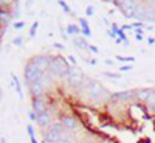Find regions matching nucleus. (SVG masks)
<instances>
[{
    "label": "nucleus",
    "instance_id": "0eeeda50",
    "mask_svg": "<svg viewBox=\"0 0 155 143\" xmlns=\"http://www.w3.org/2000/svg\"><path fill=\"white\" fill-rule=\"evenodd\" d=\"M67 33L71 36H76V34H81V26H78V25H73V24H70L67 26Z\"/></svg>",
    "mask_w": 155,
    "mask_h": 143
},
{
    "label": "nucleus",
    "instance_id": "423d86ee",
    "mask_svg": "<svg viewBox=\"0 0 155 143\" xmlns=\"http://www.w3.org/2000/svg\"><path fill=\"white\" fill-rule=\"evenodd\" d=\"M73 44L78 47V48H81V50H88V42L85 41V37H76V39H73Z\"/></svg>",
    "mask_w": 155,
    "mask_h": 143
},
{
    "label": "nucleus",
    "instance_id": "9b49d317",
    "mask_svg": "<svg viewBox=\"0 0 155 143\" xmlns=\"http://www.w3.org/2000/svg\"><path fill=\"white\" fill-rule=\"evenodd\" d=\"M58 3H59V6H60V8L64 9V13H67V14H70V13H71L70 6H68V5H67V3L64 2V0H58Z\"/></svg>",
    "mask_w": 155,
    "mask_h": 143
},
{
    "label": "nucleus",
    "instance_id": "f257e3e1",
    "mask_svg": "<svg viewBox=\"0 0 155 143\" xmlns=\"http://www.w3.org/2000/svg\"><path fill=\"white\" fill-rule=\"evenodd\" d=\"M110 95H112V93H109V90L106 89V87H102V84L99 81H93V86H92L90 92L87 93V98H88V101L102 103L104 100L109 101L110 100Z\"/></svg>",
    "mask_w": 155,
    "mask_h": 143
},
{
    "label": "nucleus",
    "instance_id": "2f4dec72",
    "mask_svg": "<svg viewBox=\"0 0 155 143\" xmlns=\"http://www.w3.org/2000/svg\"><path fill=\"white\" fill-rule=\"evenodd\" d=\"M2 26H3V25H2V22H0V28H2Z\"/></svg>",
    "mask_w": 155,
    "mask_h": 143
},
{
    "label": "nucleus",
    "instance_id": "c756f323",
    "mask_svg": "<svg viewBox=\"0 0 155 143\" xmlns=\"http://www.w3.org/2000/svg\"><path fill=\"white\" fill-rule=\"evenodd\" d=\"M140 143H149V140H147V139H144V140H143V142H140Z\"/></svg>",
    "mask_w": 155,
    "mask_h": 143
},
{
    "label": "nucleus",
    "instance_id": "20e7f679",
    "mask_svg": "<svg viewBox=\"0 0 155 143\" xmlns=\"http://www.w3.org/2000/svg\"><path fill=\"white\" fill-rule=\"evenodd\" d=\"M54 143H76V140H75V137H73V134H71L70 131H64V132L60 134L59 140L54 142Z\"/></svg>",
    "mask_w": 155,
    "mask_h": 143
},
{
    "label": "nucleus",
    "instance_id": "393cba45",
    "mask_svg": "<svg viewBox=\"0 0 155 143\" xmlns=\"http://www.w3.org/2000/svg\"><path fill=\"white\" fill-rule=\"evenodd\" d=\"M147 44H149V45H154V44H155V37H149Z\"/></svg>",
    "mask_w": 155,
    "mask_h": 143
},
{
    "label": "nucleus",
    "instance_id": "aec40b11",
    "mask_svg": "<svg viewBox=\"0 0 155 143\" xmlns=\"http://www.w3.org/2000/svg\"><path fill=\"white\" fill-rule=\"evenodd\" d=\"M88 51H92V53H99V48L96 45H88Z\"/></svg>",
    "mask_w": 155,
    "mask_h": 143
},
{
    "label": "nucleus",
    "instance_id": "bb28decb",
    "mask_svg": "<svg viewBox=\"0 0 155 143\" xmlns=\"http://www.w3.org/2000/svg\"><path fill=\"white\" fill-rule=\"evenodd\" d=\"M102 22H104V24H106V25H112V24H110V20H109L107 17H104V19H102Z\"/></svg>",
    "mask_w": 155,
    "mask_h": 143
},
{
    "label": "nucleus",
    "instance_id": "7c9ffc66",
    "mask_svg": "<svg viewBox=\"0 0 155 143\" xmlns=\"http://www.w3.org/2000/svg\"><path fill=\"white\" fill-rule=\"evenodd\" d=\"M0 143H6V142H5V139H0Z\"/></svg>",
    "mask_w": 155,
    "mask_h": 143
},
{
    "label": "nucleus",
    "instance_id": "b1692460",
    "mask_svg": "<svg viewBox=\"0 0 155 143\" xmlns=\"http://www.w3.org/2000/svg\"><path fill=\"white\" fill-rule=\"evenodd\" d=\"M68 61L71 62V65H76V59H75V56H68Z\"/></svg>",
    "mask_w": 155,
    "mask_h": 143
},
{
    "label": "nucleus",
    "instance_id": "4be33fe9",
    "mask_svg": "<svg viewBox=\"0 0 155 143\" xmlns=\"http://www.w3.org/2000/svg\"><path fill=\"white\" fill-rule=\"evenodd\" d=\"M121 30H123V31H130L132 25H123V26H121Z\"/></svg>",
    "mask_w": 155,
    "mask_h": 143
},
{
    "label": "nucleus",
    "instance_id": "1a4fd4ad",
    "mask_svg": "<svg viewBox=\"0 0 155 143\" xmlns=\"http://www.w3.org/2000/svg\"><path fill=\"white\" fill-rule=\"evenodd\" d=\"M26 131H28V135L31 137V143H37L36 137H34V128H33L31 124H28V126H26Z\"/></svg>",
    "mask_w": 155,
    "mask_h": 143
},
{
    "label": "nucleus",
    "instance_id": "4468645a",
    "mask_svg": "<svg viewBox=\"0 0 155 143\" xmlns=\"http://www.w3.org/2000/svg\"><path fill=\"white\" fill-rule=\"evenodd\" d=\"M118 61H123V62H134L135 59L134 58H129V56H116Z\"/></svg>",
    "mask_w": 155,
    "mask_h": 143
},
{
    "label": "nucleus",
    "instance_id": "dca6fc26",
    "mask_svg": "<svg viewBox=\"0 0 155 143\" xmlns=\"http://www.w3.org/2000/svg\"><path fill=\"white\" fill-rule=\"evenodd\" d=\"M85 14H87V17H93V14H95V9H93V6H87V8H85Z\"/></svg>",
    "mask_w": 155,
    "mask_h": 143
},
{
    "label": "nucleus",
    "instance_id": "f3484780",
    "mask_svg": "<svg viewBox=\"0 0 155 143\" xmlns=\"http://www.w3.org/2000/svg\"><path fill=\"white\" fill-rule=\"evenodd\" d=\"M22 44H23V39H22L20 36H19V37H16V39L13 41V45H16V47H20Z\"/></svg>",
    "mask_w": 155,
    "mask_h": 143
},
{
    "label": "nucleus",
    "instance_id": "f03ea898",
    "mask_svg": "<svg viewBox=\"0 0 155 143\" xmlns=\"http://www.w3.org/2000/svg\"><path fill=\"white\" fill-rule=\"evenodd\" d=\"M59 122L62 123L64 129L65 131H70V132H71V131H76L78 129V124H79V122H78V118L75 117V115H68V114L60 115Z\"/></svg>",
    "mask_w": 155,
    "mask_h": 143
},
{
    "label": "nucleus",
    "instance_id": "a878e982",
    "mask_svg": "<svg viewBox=\"0 0 155 143\" xmlns=\"http://www.w3.org/2000/svg\"><path fill=\"white\" fill-rule=\"evenodd\" d=\"M54 47H56L58 50H64V48H65V47L62 45V44H54Z\"/></svg>",
    "mask_w": 155,
    "mask_h": 143
},
{
    "label": "nucleus",
    "instance_id": "c85d7f7f",
    "mask_svg": "<svg viewBox=\"0 0 155 143\" xmlns=\"http://www.w3.org/2000/svg\"><path fill=\"white\" fill-rule=\"evenodd\" d=\"M106 64H109V65H112V64H113V61H112V59H106Z\"/></svg>",
    "mask_w": 155,
    "mask_h": 143
},
{
    "label": "nucleus",
    "instance_id": "cd10ccee",
    "mask_svg": "<svg viewBox=\"0 0 155 143\" xmlns=\"http://www.w3.org/2000/svg\"><path fill=\"white\" fill-rule=\"evenodd\" d=\"M88 62H90L92 65H96V64H98V61H96V59H90V61H88Z\"/></svg>",
    "mask_w": 155,
    "mask_h": 143
},
{
    "label": "nucleus",
    "instance_id": "2eb2a0df",
    "mask_svg": "<svg viewBox=\"0 0 155 143\" xmlns=\"http://www.w3.org/2000/svg\"><path fill=\"white\" fill-rule=\"evenodd\" d=\"M147 22H155V9H149V13H147Z\"/></svg>",
    "mask_w": 155,
    "mask_h": 143
},
{
    "label": "nucleus",
    "instance_id": "5701e85b",
    "mask_svg": "<svg viewBox=\"0 0 155 143\" xmlns=\"http://www.w3.org/2000/svg\"><path fill=\"white\" fill-rule=\"evenodd\" d=\"M135 34L143 36V34H144V30H143V28H137V30H135Z\"/></svg>",
    "mask_w": 155,
    "mask_h": 143
},
{
    "label": "nucleus",
    "instance_id": "9d476101",
    "mask_svg": "<svg viewBox=\"0 0 155 143\" xmlns=\"http://www.w3.org/2000/svg\"><path fill=\"white\" fill-rule=\"evenodd\" d=\"M79 26H81V30H88L90 28V25H88L85 17H79Z\"/></svg>",
    "mask_w": 155,
    "mask_h": 143
},
{
    "label": "nucleus",
    "instance_id": "f8f14e48",
    "mask_svg": "<svg viewBox=\"0 0 155 143\" xmlns=\"http://www.w3.org/2000/svg\"><path fill=\"white\" fill-rule=\"evenodd\" d=\"M37 26H39V22L36 20L34 24L31 25V28H30V37H34L36 36V31H37Z\"/></svg>",
    "mask_w": 155,
    "mask_h": 143
},
{
    "label": "nucleus",
    "instance_id": "39448f33",
    "mask_svg": "<svg viewBox=\"0 0 155 143\" xmlns=\"http://www.w3.org/2000/svg\"><path fill=\"white\" fill-rule=\"evenodd\" d=\"M16 2H17V0H0V9L13 11L16 8Z\"/></svg>",
    "mask_w": 155,
    "mask_h": 143
},
{
    "label": "nucleus",
    "instance_id": "6ab92c4d",
    "mask_svg": "<svg viewBox=\"0 0 155 143\" xmlns=\"http://www.w3.org/2000/svg\"><path fill=\"white\" fill-rule=\"evenodd\" d=\"M28 117H30V120H31V122H36V120H37V114H36L34 111H30Z\"/></svg>",
    "mask_w": 155,
    "mask_h": 143
},
{
    "label": "nucleus",
    "instance_id": "7ed1b4c3",
    "mask_svg": "<svg viewBox=\"0 0 155 143\" xmlns=\"http://www.w3.org/2000/svg\"><path fill=\"white\" fill-rule=\"evenodd\" d=\"M147 13H149L147 6L144 3H140L135 8V13H134V17L132 19H137L138 22H147Z\"/></svg>",
    "mask_w": 155,
    "mask_h": 143
},
{
    "label": "nucleus",
    "instance_id": "ddd939ff",
    "mask_svg": "<svg viewBox=\"0 0 155 143\" xmlns=\"http://www.w3.org/2000/svg\"><path fill=\"white\" fill-rule=\"evenodd\" d=\"M104 76H109V78H121L119 73H115V72H104Z\"/></svg>",
    "mask_w": 155,
    "mask_h": 143
},
{
    "label": "nucleus",
    "instance_id": "a211bd4d",
    "mask_svg": "<svg viewBox=\"0 0 155 143\" xmlns=\"http://www.w3.org/2000/svg\"><path fill=\"white\" fill-rule=\"evenodd\" d=\"M23 26H25V22L19 20V22H16V24H14V30H22Z\"/></svg>",
    "mask_w": 155,
    "mask_h": 143
},
{
    "label": "nucleus",
    "instance_id": "412c9836",
    "mask_svg": "<svg viewBox=\"0 0 155 143\" xmlns=\"http://www.w3.org/2000/svg\"><path fill=\"white\" fill-rule=\"evenodd\" d=\"M132 70V65H121L119 67V72H129Z\"/></svg>",
    "mask_w": 155,
    "mask_h": 143
},
{
    "label": "nucleus",
    "instance_id": "6e6552de",
    "mask_svg": "<svg viewBox=\"0 0 155 143\" xmlns=\"http://www.w3.org/2000/svg\"><path fill=\"white\" fill-rule=\"evenodd\" d=\"M11 79H13V84L16 86V90H17L19 97L22 98V90H20V82H19V78H17V76H16L14 73H11Z\"/></svg>",
    "mask_w": 155,
    "mask_h": 143
}]
</instances>
